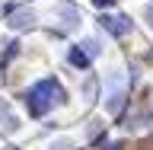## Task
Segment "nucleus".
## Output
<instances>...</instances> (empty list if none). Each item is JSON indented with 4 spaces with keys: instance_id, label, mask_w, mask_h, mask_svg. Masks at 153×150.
<instances>
[{
    "instance_id": "1",
    "label": "nucleus",
    "mask_w": 153,
    "mask_h": 150,
    "mask_svg": "<svg viewBox=\"0 0 153 150\" xmlns=\"http://www.w3.org/2000/svg\"><path fill=\"white\" fill-rule=\"evenodd\" d=\"M57 102H64V90H61V83L51 80V77H48V80H38L26 93V109H29V115H35V118L48 115Z\"/></svg>"
},
{
    "instance_id": "2",
    "label": "nucleus",
    "mask_w": 153,
    "mask_h": 150,
    "mask_svg": "<svg viewBox=\"0 0 153 150\" xmlns=\"http://www.w3.org/2000/svg\"><path fill=\"white\" fill-rule=\"evenodd\" d=\"M124 93H128V77L118 70V74H112V80H108V90H105V109H108L112 115L121 109Z\"/></svg>"
},
{
    "instance_id": "3",
    "label": "nucleus",
    "mask_w": 153,
    "mask_h": 150,
    "mask_svg": "<svg viewBox=\"0 0 153 150\" xmlns=\"http://www.w3.org/2000/svg\"><path fill=\"white\" fill-rule=\"evenodd\" d=\"M102 29L112 32V35H128L131 22H128V16H102Z\"/></svg>"
},
{
    "instance_id": "4",
    "label": "nucleus",
    "mask_w": 153,
    "mask_h": 150,
    "mask_svg": "<svg viewBox=\"0 0 153 150\" xmlns=\"http://www.w3.org/2000/svg\"><path fill=\"white\" fill-rule=\"evenodd\" d=\"M89 57H93V51H83V48L76 45L74 51H70V64H74V67H86V64H89Z\"/></svg>"
},
{
    "instance_id": "5",
    "label": "nucleus",
    "mask_w": 153,
    "mask_h": 150,
    "mask_svg": "<svg viewBox=\"0 0 153 150\" xmlns=\"http://www.w3.org/2000/svg\"><path fill=\"white\" fill-rule=\"evenodd\" d=\"M10 26H13V29L32 26V13H26V10H22V13H13V16H10Z\"/></svg>"
},
{
    "instance_id": "6",
    "label": "nucleus",
    "mask_w": 153,
    "mask_h": 150,
    "mask_svg": "<svg viewBox=\"0 0 153 150\" xmlns=\"http://www.w3.org/2000/svg\"><path fill=\"white\" fill-rule=\"evenodd\" d=\"M0 122H7V131H16V118L10 115V109H7V102L0 105Z\"/></svg>"
},
{
    "instance_id": "7",
    "label": "nucleus",
    "mask_w": 153,
    "mask_h": 150,
    "mask_svg": "<svg viewBox=\"0 0 153 150\" xmlns=\"http://www.w3.org/2000/svg\"><path fill=\"white\" fill-rule=\"evenodd\" d=\"M96 7H108V3H112V0H93Z\"/></svg>"
}]
</instances>
